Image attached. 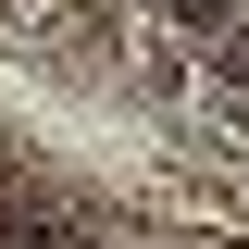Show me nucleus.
Returning a JSON list of instances; mask_svg holds the SVG:
<instances>
[{
	"label": "nucleus",
	"mask_w": 249,
	"mask_h": 249,
	"mask_svg": "<svg viewBox=\"0 0 249 249\" xmlns=\"http://www.w3.org/2000/svg\"><path fill=\"white\" fill-rule=\"evenodd\" d=\"M175 13H187V25H224V0H175Z\"/></svg>",
	"instance_id": "nucleus-1"
}]
</instances>
